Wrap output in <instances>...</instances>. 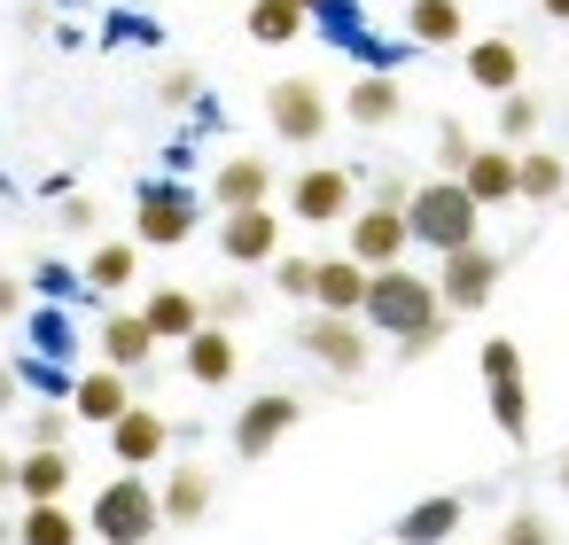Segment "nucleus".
<instances>
[{"mask_svg":"<svg viewBox=\"0 0 569 545\" xmlns=\"http://www.w3.org/2000/svg\"><path fill=\"white\" fill-rule=\"evenodd\" d=\"M406 234H413V250L452 258V250L483 242V211H476V195H468L460 180H413V195H406Z\"/></svg>","mask_w":569,"mask_h":545,"instance_id":"obj_1","label":"nucleus"},{"mask_svg":"<svg viewBox=\"0 0 569 545\" xmlns=\"http://www.w3.org/2000/svg\"><path fill=\"white\" fill-rule=\"evenodd\" d=\"M445 320V304H437V281L429 273H413V265H382V273H367V296H359V327L367 335H413V327H437Z\"/></svg>","mask_w":569,"mask_h":545,"instance_id":"obj_2","label":"nucleus"},{"mask_svg":"<svg viewBox=\"0 0 569 545\" xmlns=\"http://www.w3.org/2000/svg\"><path fill=\"white\" fill-rule=\"evenodd\" d=\"M87 537L94 545H157L164 537V514H157V475H110L94 491V514H87Z\"/></svg>","mask_w":569,"mask_h":545,"instance_id":"obj_3","label":"nucleus"},{"mask_svg":"<svg viewBox=\"0 0 569 545\" xmlns=\"http://www.w3.org/2000/svg\"><path fill=\"white\" fill-rule=\"evenodd\" d=\"M476 374H483V405H491V428L507 444H530V359L515 335H491L476 351Z\"/></svg>","mask_w":569,"mask_h":545,"instance_id":"obj_4","label":"nucleus"},{"mask_svg":"<svg viewBox=\"0 0 569 545\" xmlns=\"http://www.w3.org/2000/svg\"><path fill=\"white\" fill-rule=\"evenodd\" d=\"M203 234V188H188V180H149L141 195H133V242L141 250H180V242H196Z\"/></svg>","mask_w":569,"mask_h":545,"instance_id":"obj_5","label":"nucleus"},{"mask_svg":"<svg viewBox=\"0 0 569 545\" xmlns=\"http://www.w3.org/2000/svg\"><path fill=\"white\" fill-rule=\"evenodd\" d=\"M359 203H367V180H359L351 164H305V172L281 188V211H289L297 226H343Z\"/></svg>","mask_w":569,"mask_h":545,"instance_id":"obj_6","label":"nucleus"},{"mask_svg":"<svg viewBox=\"0 0 569 545\" xmlns=\"http://www.w3.org/2000/svg\"><path fill=\"white\" fill-rule=\"evenodd\" d=\"M437 304H445V320H476L491 296H499V281H507V258L491 250V242H468V250H452V258H437Z\"/></svg>","mask_w":569,"mask_h":545,"instance_id":"obj_7","label":"nucleus"},{"mask_svg":"<svg viewBox=\"0 0 569 545\" xmlns=\"http://www.w3.org/2000/svg\"><path fill=\"white\" fill-rule=\"evenodd\" d=\"M266 125H273L289 149H320V141L336 133V102H328L320 79H281V87L266 94Z\"/></svg>","mask_w":569,"mask_h":545,"instance_id":"obj_8","label":"nucleus"},{"mask_svg":"<svg viewBox=\"0 0 569 545\" xmlns=\"http://www.w3.org/2000/svg\"><path fill=\"white\" fill-rule=\"evenodd\" d=\"M297 351H305L312 366H328L336 382H359V374L375 366V335H367L359 320H328V312H305V320H297Z\"/></svg>","mask_w":569,"mask_h":545,"instance_id":"obj_9","label":"nucleus"},{"mask_svg":"<svg viewBox=\"0 0 569 545\" xmlns=\"http://www.w3.org/2000/svg\"><path fill=\"white\" fill-rule=\"evenodd\" d=\"M157 335H149V320L141 312H126V304H110L102 320H94V366H110V374H126L133 390L149 382V366H157Z\"/></svg>","mask_w":569,"mask_h":545,"instance_id":"obj_10","label":"nucleus"},{"mask_svg":"<svg viewBox=\"0 0 569 545\" xmlns=\"http://www.w3.org/2000/svg\"><path fill=\"white\" fill-rule=\"evenodd\" d=\"M297 421H305V397H297V390H258V397H242V405H234L227 444H234V460H266Z\"/></svg>","mask_w":569,"mask_h":545,"instance_id":"obj_11","label":"nucleus"},{"mask_svg":"<svg viewBox=\"0 0 569 545\" xmlns=\"http://www.w3.org/2000/svg\"><path fill=\"white\" fill-rule=\"evenodd\" d=\"M406 250H413V234H406V211L359 203V211L343 219V258H359L367 273H382V265H406Z\"/></svg>","mask_w":569,"mask_h":545,"instance_id":"obj_12","label":"nucleus"},{"mask_svg":"<svg viewBox=\"0 0 569 545\" xmlns=\"http://www.w3.org/2000/svg\"><path fill=\"white\" fill-rule=\"evenodd\" d=\"M281 258V211L258 203V211H219V265L234 273H258Z\"/></svg>","mask_w":569,"mask_h":545,"instance_id":"obj_13","label":"nucleus"},{"mask_svg":"<svg viewBox=\"0 0 569 545\" xmlns=\"http://www.w3.org/2000/svg\"><path fill=\"white\" fill-rule=\"evenodd\" d=\"M102 436H110V460H118L126 475H149V467L172 452V421H164L149 397H133V405H126V413H118Z\"/></svg>","mask_w":569,"mask_h":545,"instance_id":"obj_14","label":"nucleus"},{"mask_svg":"<svg viewBox=\"0 0 569 545\" xmlns=\"http://www.w3.org/2000/svg\"><path fill=\"white\" fill-rule=\"evenodd\" d=\"M211 506H219V475H211L203 460H172L164 483H157V514H164V529H196V522H211Z\"/></svg>","mask_w":569,"mask_h":545,"instance_id":"obj_15","label":"nucleus"},{"mask_svg":"<svg viewBox=\"0 0 569 545\" xmlns=\"http://www.w3.org/2000/svg\"><path fill=\"white\" fill-rule=\"evenodd\" d=\"M203 203H219V211H258V203H273V157H258V149L219 157V172H211Z\"/></svg>","mask_w":569,"mask_h":545,"instance_id":"obj_16","label":"nucleus"},{"mask_svg":"<svg viewBox=\"0 0 569 545\" xmlns=\"http://www.w3.org/2000/svg\"><path fill=\"white\" fill-rule=\"evenodd\" d=\"M71 483H79V460H71L63 444L17 452V498H24V506H56V498H71Z\"/></svg>","mask_w":569,"mask_h":545,"instance_id":"obj_17","label":"nucleus"},{"mask_svg":"<svg viewBox=\"0 0 569 545\" xmlns=\"http://www.w3.org/2000/svg\"><path fill=\"white\" fill-rule=\"evenodd\" d=\"M460 522H468V498H460V491H429V498H413V506L390 522V537H398V545H452Z\"/></svg>","mask_w":569,"mask_h":545,"instance_id":"obj_18","label":"nucleus"},{"mask_svg":"<svg viewBox=\"0 0 569 545\" xmlns=\"http://www.w3.org/2000/svg\"><path fill=\"white\" fill-rule=\"evenodd\" d=\"M398 32H406L413 48H429V55H445V48H468V0H406Z\"/></svg>","mask_w":569,"mask_h":545,"instance_id":"obj_19","label":"nucleus"},{"mask_svg":"<svg viewBox=\"0 0 569 545\" xmlns=\"http://www.w3.org/2000/svg\"><path fill=\"white\" fill-rule=\"evenodd\" d=\"M530 79V63H522V40H507V32H483V40H468V87H483L491 102L499 94H515Z\"/></svg>","mask_w":569,"mask_h":545,"instance_id":"obj_20","label":"nucleus"},{"mask_svg":"<svg viewBox=\"0 0 569 545\" xmlns=\"http://www.w3.org/2000/svg\"><path fill=\"white\" fill-rule=\"evenodd\" d=\"M343 118H351L359 133H390V125L406 118V87H398L390 71H359V79L343 87Z\"/></svg>","mask_w":569,"mask_h":545,"instance_id":"obj_21","label":"nucleus"},{"mask_svg":"<svg viewBox=\"0 0 569 545\" xmlns=\"http://www.w3.org/2000/svg\"><path fill=\"white\" fill-rule=\"evenodd\" d=\"M180 374H188L196 390H227V382L242 374V343H234L227 327H196V335L180 343Z\"/></svg>","mask_w":569,"mask_h":545,"instance_id":"obj_22","label":"nucleus"},{"mask_svg":"<svg viewBox=\"0 0 569 545\" xmlns=\"http://www.w3.org/2000/svg\"><path fill=\"white\" fill-rule=\"evenodd\" d=\"M515 172H522V149H499V141H476V157H468V172H460V188L476 195V211H499V203H515Z\"/></svg>","mask_w":569,"mask_h":545,"instance_id":"obj_23","label":"nucleus"},{"mask_svg":"<svg viewBox=\"0 0 569 545\" xmlns=\"http://www.w3.org/2000/svg\"><path fill=\"white\" fill-rule=\"evenodd\" d=\"M359 296H367V265H359V258H312V304H305V312L359 320Z\"/></svg>","mask_w":569,"mask_h":545,"instance_id":"obj_24","label":"nucleus"},{"mask_svg":"<svg viewBox=\"0 0 569 545\" xmlns=\"http://www.w3.org/2000/svg\"><path fill=\"white\" fill-rule=\"evenodd\" d=\"M141 390L126 382V374H110V366H87V374H71V413L79 421H94V428H110L126 405H133Z\"/></svg>","mask_w":569,"mask_h":545,"instance_id":"obj_25","label":"nucleus"},{"mask_svg":"<svg viewBox=\"0 0 569 545\" xmlns=\"http://www.w3.org/2000/svg\"><path fill=\"white\" fill-rule=\"evenodd\" d=\"M141 281V242L126 234V242H94V258L79 265V289L87 296H126Z\"/></svg>","mask_w":569,"mask_h":545,"instance_id":"obj_26","label":"nucleus"},{"mask_svg":"<svg viewBox=\"0 0 569 545\" xmlns=\"http://www.w3.org/2000/svg\"><path fill=\"white\" fill-rule=\"evenodd\" d=\"M515 203H530V211H546V203H569V157H561V149H522Z\"/></svg>","mask_w":569,"mask_h":545,"instance_id":"obj_27","label":"nucleus"},{"mask_svg":"<svg viewBox=\"0 0 569 545\" xmlns=\"http://www.w3.org/2000/svg\"><path fill=\"white\" fill-rule=\"evenodd\" d=\"M133 312L149 320L157 343H188V335L203 327V296H196V289H149V304H133Z\"/></svg>","mask_w":569,"mask_h":545,"instance_id":"obj_28","label":"nucleus"},{"mask_svg":"<svg viewBox=\"0 0 569 545\" xmlns=\"http://www.w3.org/2000/svg\"><path fill=\"white\" fill-rule=\"evenodd\" d=\"M17 545H87V522L56 498V506H24L17 514Z\"/></svg>","mask_w":569,"mask_h":545,"instance_id":"obj_29","label":"nucleus"},{"mask_svg":"<svg viewBox=\"0 0 569 545\" xmlns=\"http://www.w3.org/2000/svg\"><path fill=\"white\" fill-rule=\"evenodd\" d=\"M305 32H312V17L297 9V0H250V40L258 48H289Z\"/></svg>","mask_w":569,"mask_h":545,"instance_id":"obj_30","label":"nucleus"},{"mask_svg":"<svg viewBox=\"0 0 569 545\" xmlns=\"http://www.w3.org/2000/svg\"><path fill=\"white\" fill-rule=\"evenodd\" d=\"M546 125V102L530 94V87H515V94H499V118H491V133H499V149H530V133Z\"/></svg>","mask_w":569,"mask_h":545,"instance_id":"obj_31","label":"nucleus"},{"mask_svg":"<svg viewBox=\"0 0 569 545\" xmlns=\"http://www.w3.org/2000/svg\"><path fill=\"white\" fill-rule=\"evenodd\" d=\"M250 312H258V289H250L242 273H227V281H219V289L203 296V327H227V335H234V327H242Z\"/></svg>","mask_w":569,"mask_h":545,"instance_id":"obj_32","label":"nucleus"},{"mask_svg":"<svg viewBox=\"0 0 569 545\" xmlns=\"http://www.w3.org/2000/svg\"><path fill=\"white\" fill-rule=\"evenodd\" d=\"M312 258H320V250H281V258L266 265V273H273V296H281V304H312Z\"/></svg>","mask_w":569,"mask_h":545,"instance_id":"obj_33","label":"nucleus"},{"mask_svg":"<svg viewBox=\"0 0 569 545\" xmlns=\"http://www.w3.org/2000/svg\"><path fill=\"white\" fill-rule=\"evenodd\" d=\"M157 102L164 110H203V71L196 63H164L157 71Z\"/></svg>","mask_w":569,"mask_h":545,"instance_id":"obj_34","label":"nucleus"},{"mask_svg":"<svg viewBox=\"0 0 569 545\" xmlns=\"http://www.w3.org/2000/svg\"><path fill=\"white\" fill-rule=\"evenodd\" d=\"M468 157H476V133H468L460 118H437V180H460Z\"/></svg>","mask_w":569,"mask_h":545,"instance_id":"obj_35","label":"nucleus"},{"mask_svg":"<svg viewBox=\"0 0 569 545\" xmlns=\"http://www.w3.org/2000/svg\"><path fill=\"white\" fill-rule=\"evenodd\" d=\"M491 545H561V537H553V522H546L538 506H507V514H499V537H491Z\"/></svg>","mask_w":569,"mask_h":545,"instance_id":"obj_36","label":"nucleus"},{"mask_svg":"<svg viewBox=\"0 0 569 545\" xmlns=\"http://www.w3.org/2000/svg\"><path fill=\"white\" fill-rule=\"evenodd\" d=\"M32 327H40V351H48V359H63V351H71V312H63V304L32 312Z\"/></svg>","mask_w":569,"mask_h":545,"instance_id":"obj_37","label":"nucleus"},{"mask_svg":"<svg viewBox=\"0 0 569 545\" xmlns=\"http://www.w3.org/2000/svg\"><path fill=\"white\" fill-rule=\"evenodd\" d=\"M445 335H452V320H437V327H413V335H398V343H390V359H398V366H413V359H429Z\"/></svg>","mask_w":569,"mask_h":545,"instance_id":"obj_38","label":"nucleus"},{"mask_svg":"<svg viewBox=\"0 0 569 545\" xmlns=\"http://www.w3.org/2000/svg\"><path fill=\"white\" fill-rule=\"evenodd\" d=\"M24 312H32V289L17 273H0V320H24Z\"/></svg>","mask_w":569,"mask_h":545,"instance_id":"obj_39","label":"nucleus"},{"mask_svg":"<svg viewBox=\"0 0 569 545\" xmlns=\"http://www.w3.org/2000/svg\"><path fill=\"white\" fill-rule=\"evenodd\" d=\"M94 219H102L94 195H71V203H63V226H71V234H94Z\"/></svg>","mask_w":569,"mask_h":545,"instance_id":"obj_40","label":"nucleus"},{"mask_svg":"<svg viewBox=\"0 0 569 545\" xmlns=\"http://www.w3.org/2000/svg\"><path fill=\"white\" fill-rule=\"evenodd\" d=\"M63 428H71V413H56V405L32 413V444H63Z\"/></svg>","mask_w":569,"mask_h":545,"instance_id":"obj_41","label":"nucleus"},{"mask_svg":"<svg viewBox=\"0 0 569 545\" xmlns=\"http://www.w3.org/2000/svg\"><path fill=\"white\" fill-rule=\"evenodd\" d=\"M40 289H48V296H71V289H79V273H71V265H56V258H48V265H40Z\"/></svg>","mask_w":569,"mask_h":545,"instance_id":"obj_42","label":"nucleus"},{"mask_svg":"<svg viewBox=\"0 0 569 545\" xmlns=\"http://www.w3.org/2000/svg\"><path fill=\"white\" fill-rule=\"evenodd\" d=\"M17 498V452H0V506Z\"/></svg>","mask_w":569,"mask_h":545,"instance_id":"obj_43","label":"nucleus"},{"mask_svg":"<svg viewBox=\"0 0 569 545\" xmlns=\"http://www.w3.org/2000/svg\"><path fill=\"white\" fill-rule=\"evenodd\" d=\"M297 9H305V17H343L351 0H297Z\"/></svg>","mask_w":569,"mask_h":545,"instance_id":"obj_44","label":"nucleus"},{"mask_svg":"<svg viewBox=\"0 0 569 545\" xmlns=\"http://www.w3.org/2000/svg\"><path fill=\"white\" fill-rule=\"evenodd\" d=\"M538 17H553V24H569V0H530Z\"/></svg>","mask_w":569,"mask_h":545,"instance_id":"obj_45","label":"nucleus"},{"mask_svg":"<svg viewBox=\"0 0 569 545\" xmlns=\"http://www.w3.org/2000/svg\"><path fill=\"white\" fill-rule=\"evenodd\" d=\"M9 405H17V374H9V366H0V413H9Z\"/></svg>","mask_w":569,"mask_h":545,"instance_id":"obj_46","label":"nucleus"},{"mask_svg":"<svg viewBox=\"0 0 569 545\" xmlns=\"http://www.w3.org/2000/svg\"><path fill=\"white\" fill-rule=\"evenodd\" d=\"M553 483H561V498H569V452H561V460H553Z\"/></svg>","mask_w":569,"mask_h":545,"instance_id":"obj_47","label":"nucleus"},{"mask_svg":"<svg viewBox=\"0 0 569 545\" xmlns=\"http://www.w3.org/2000/svg\"><path fill=\"white\" fill-rule=\"evenodd\" d=\"M561 125H569V110H561Z\"/></svg>","mask_w":569,"mask_h":545,"instance_id":"obj_48","label":"nucleus"}]
</instances>
